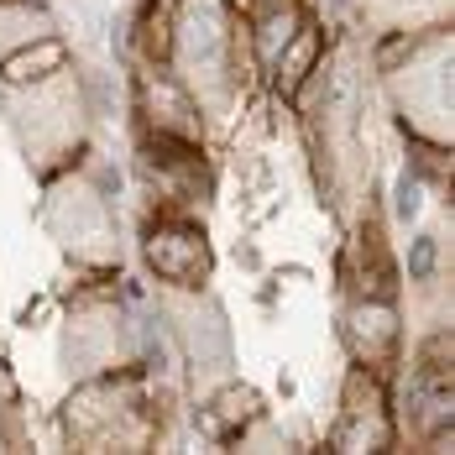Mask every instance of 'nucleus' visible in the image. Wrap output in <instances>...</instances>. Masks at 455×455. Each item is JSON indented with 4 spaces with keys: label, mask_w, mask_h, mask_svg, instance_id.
<instances>
[{
    "label": "nucleus",
    "mask_w": 455,
    "mask_h": 455,
    "mask_svg": "<svg viewBox=\"0 0 455 455\" xmlns=\"http://www.w3.org/2000/svg\"><path fill=\"white\" fill-rule=\"evenodd\" d=\"M299 110L304 152L315 163L319 199L330 204L335 226L346 230L362 204L377 194V152H371V110H377V79H371V43L362 32H330L315 74L288 100Z\"/></svg>",
    "instance_id": "nucleus-1"
},
{
    "label": "nucleus",
    "mask_w": 455,
    "mask_h": 455,
    "mask_svg": "<svg viewBox=\"0 0 455 455\" xmlns=\"http://www.w3.org/2000/svg\"><path fill=\"white\" fill-rule=\"evenodd\" d=\"M163 68L199 105L204 126L226 132L246 105V90H251L246 11H235L230 0H173Z\"/></svg>",
    "instance_id": "nucleus-2"
},
{
    "label": "nucleus",
    "mask_w": 455,
    "mask_h": 455,
    "mask_svg": "<svg viewBox=\"0 0 455 455\" xmlns=\"http://www.w3.org/2000/svg\"><path fill=\"white\" fill-rule=\"evenodd\" d=\"M371 79L377 100L398 121L409 141L451 147L455 152V32H409V37H382L371 43Z\"/></svg>",
    "instance_id": "nucleus-3"
},
{
    "label": "nucleus",
    "mask_w": 455,
    "mask_h": 455,
    "mask_svg": "<svg viewBox=\"0 0 455 455\" xmlns=\"http://www.w3.org/2000/svg\"><path fill=\"white\" fill-rule=\"evenodd\" d=\"M0 121L16 137V152L37 183L79 163L94 137V94L84 84V68L68 58L43 79H0Z\"/></svg>",
    "instance_id": "nucleus-4"
},
{
    "label": "nucleus",
    "mask_w": 455,
    "mask_h": 455,
    "mask_svg": "<svg viewBox=\"0 0 455 455\" xmlns=\"http://www.w3.org/2000/svg\"><path fill=\"white\" fill-rule=\"evenodd\" d=\"M163 398L168 377H152L147 366H116L84 382H68V398L58 409V429L68 451H152L163 445Z\"/></svg>",
    "instance_id": "nucleus-5"
},
{
    "label": "nucleus",
    "mask_w": 455,
    "mask_h": 455,
    "mask_svg": "<svg viewBox=\"0 0 455 455\" xmlns=\"http://www.w3.org/2000/svg\"><path fill=\"white\" fill-rule=\"evenodd\" d=\"M121 173H110L94 152L43 179V226L68 267L79 273H121L126 241L116 215Z\"/></svg>",
    "instance_id": "nucleus-6"
},
{
    "label": "nucleus",
    "mask_w": 455,
    "mask_h": 455,
    "mask_svg": "<svg viewBox=\"0 0 455 455\" xmlns=\"http://www.w3.org/2000/svg\"><path fill=\"white\" fill-rule=\"evenodd\" d=\"M147 330L152 324L132 309V293H121V273H84L58 324V366L68 382L116 366H141Z\"/></svg>",
    "instance_id": "nucleus-7"
},
{
    "label": "nucleus",
    "mask_w": 455,
    "mask_h": 455,
    "mask_svg": "<svg viewBox=\"0 0 455 455\" xmlns=\"http://www.w3.org/2000/svg\"><path fill=\"white\" fill-rule=\"evenodd\" d=\"M455 346L451 324L419 335L409 356H398V387H387L393 409V445L413 451H451L455 445Z\"/></svg>",
    "instance_id": "nucleus-8"
},
{
    "label": "nucleus",
    "mask_w": 455,
    "mask_h": 455,
    "mask_svg": "<svg viewBox=\"0 0 455 455\" xmlns=\"http://www.w3.org/2000/svg\"><path fill=\"white\" fill-rule=\"evenodd\" d=\"M152 315L163 319L168 346L179 351V366L188 377V393L204 398L210 387H220L235 377V335H230L226 304L215 299V288H163L152 293Z\"/></svg>",
    "instance_id": "nucleus-9"
},
{
    "label": "nucleus",
    "mask_w": 455,
    "mask_h": 455,
    "mask_svg": "<svg viewBox=\"0 0 455 455\" xmlns=\"http://www.w3.org/2000/svg\"><path fill=\"white\" fill-rule=\"evenodd\" d=\"M141 262L163 288H204L210 273H215V251H210L204 220L152 210L147 226H141Z\"/></svg>",
    "instance_id": "nucleus-10"
},
{
    "label": "nucleus",
    "mask_w": 455,
    "mask_h": 455,
    "mask_svg": "<svg viewBox=\"0 0 455 455\" xmlns=\"http://www.w3.org/2000/svg\"><path fill=\"white\" fill-rule=\"evenodd\" d=\"M330 451H393V409H387V377L346 366L340 377V413L330 424Z\"/></svg>",
    "instance_id": "nucleus-11"
},
{
    "label": "nucleus",
    "mask_w": 455,
    "mask_h": 455,
    "mask_svg": "<svg viewBox=\"0 0 455 455\" xmlns=\"http://www.w3.org/2000/svg\"><path fill=\"white\" fill-rule=\"evenodd\" d=\"M132 116H137V132H152V137H168V141L204 147V137H210L199 105L173 84V74L163 63H141L132 74Z\"/></svg>",
    "instance_id": "nucleus-12"
},
{
    "label": "nucleus",
    "mask_w": 455,
    "mask_h": 455,
    "mask_svg": "<svg viewBox=\"0 0 455 455\" xmlns=\"http://www.w3.org/2000/svg\"><path fill=\"white\" fill-rule=\"evenodd\" d=\"M340 346L356 366L377 371V377H393V366L403 356V309H398V299H346Z\"/></svg>",
    "instance_id": "nucleus-13"
},
{
    "label": "nucleus",
    "mask_w": 455,
    "mask_h": 455,
    "mask_svg": "<svg viewBox=\"0 0 455 455\" xmlns=\"http://www.w3.org/2000/svg\"><path fill=\"white\" fill-rule=\"evenodd\" d=\"M346 21L366 43H382V37L455 27V0H346Z\"/></svg>",
    "instance_id": "nucleus-14"
},
{
    "label": "nucleus",
    "mask_w": 455,
    "mask_h": 455,
    "mask_svg": "<svg viewBox=\"0 0 455 455\" xmlns=\"http://www.w3.org/2000/svg\"><path fill=\"white\" fill-rule=\"evenodd\" d=\"M257 413H262L257 387H246L241 377H226L220 387H210L204 398H194V429H199L204 440H215V445H230Z\"/></svg>",
    "instance_id": "nucleus-15"
},
{
    "label": "nucleus",
    "mask_w": 455,
    "mask_h": 455,
    "mask_svg": "<svg viewBox=\"0 0 455 455\" xmlns=\"http://www.w3.org/2000/svg\"><path fill=\"white\" fill-rule=\"evenodd\" d=\"M324 43H330V27H319L315 16H309V21H304L293 37H288V47L273 58V68H267L262 79H267V90H273L283 105H288V100L299 94V84L315 74V63H319V52H324Z\"/></svg>",
    "instance_id": "nucleus-16"
},
{
    "label": "nucleus",
    "mask_w": 455,
    "mask_h": 455,
    "mask_svg": "<svg viewBox=\"0 0 455 455\" xmlns=\"http://www.w3.org/2000/svg\"><path fill=\"white\" fill-rule=\"evenodd\" d=\"M47 32H58L47 0H0V58L47 37Z\"/></svg>",
    "instance_id": "nucleus-17"
},
{
    "label": "nucleus",
    "mask_w": 455,
    "mask_h": 455,
    "mask_svg": "<svg viewBox=\"0 0 455 455\" xmlns=\"http://www.w3.org/2000/svg\"><path fill=\"white\" fill-rule=\"evenodd\" d=\"M68 58H74L68 43H63L58 32H47V37H37V43L5 52V58H0V79H11V84H21V79H43V74H52V68H63Z\"/></svg>",
    "instance_id": "nucleus-18"
},
{
    "label": "nucleus",
    "mask_w": 455,
    "mask_h": 455,
    "mask_svg": "<svg viewBox=\"0 0 455 455\" xmlns=\"http://www.w3.org/2000/svg\"><path fill=\"white\" fill-rule=\"evenodd\" d=\"M419 210H424V179L413 168H403L398 173V188H393V220L409 226V220H419Z\"/></svg>",
    "instance_id": "nucleus-19"
},
{
    "label": "nucleus",
    "mask_w": 455,
    "mask_h": 455,
    "mask_svg": "<svg viewBox=\"0 0 455 455\" xmlns=\"http://www.w3.org/2000/svg\"><path fill=\"white\" fill-rule=\"evenodd\" d=\"M32 435H27V413H21V398L0 403V451H27Z\"/></svg>",
    "instance_id": "nucleus-20"
},
{
    "label": "nucleus",
    "mask_w": 455,
    "mask_h": 455,
    "mask_svg": "<svg viewBox=\"0 0 455 455\" xmlns=\"http://www.w3.org/2000/svg\"><path fill=\"white\" fill-rule=\"evenodd\" d=\"M11 398H21V382H16V371L0 362V403H11Z\"/></svg>",
    "instance_id": "nucleus-21"
},
{
    "label": "nucleus",
    "mask_w": 455,
    "mask_h": 455,
    "mask_svg": "<svg viewBox=\"0 0 455 455\" xmlns=\"http://www.w3.org/2000/svg\"><path fill=\"white\" fill-rule=\"evenodd\" d=\"M230 5H235V11H251V0H230Z\"/></svg>",
    "instance_id": "nucleus-22"
}]
</instances>
